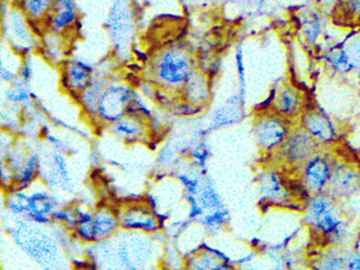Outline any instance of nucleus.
Instances as JSON below:
<instances>
[{
    "mask_svg": "<svg viewBox=\"0 0 360 270\" xmlns=\"http://www.w3.org/2000/svg\"><path fill=\"white\" fill-rule=\"evenodd\" d=\"M155 234L120 229L115 236L89 244L85 255L96 265L106 269H145L162 259L163 248Z\"/></svg>",
    "mask_w": 360,
    "mask_h": 270,
    "instance_id": "f257e3e1",
    "label": "nucleus"
},
{
    "mask_svg": "<svg viewBox=\"0 0 360 270\" xmlns=\"http://www.w3.org/2000/svg\"><path fill=\"white\" fill-rule=\"evenodd\" d=\"M11 217L13 219L6 226V232L33 263L44 269L67 267L63 251L65 249L58 242L51 225H39L24 217Z\"/></svg>",
    "mask_w": 360,
    "mask_h": 270,
    "instance_id": "f03ea898",
    "label": "nucleus"
},
{
    "mask_svg": "<svg viewBox=\"0 0 360 270\" xmlns=\"http://www.w3.org/2000/svg\"><path fill=\"white\" fill-rule=\"evenodd\" d=\"M307 221L311 228L333 242L345 238L347 227L334 196L328 191L313 194L307 208Z\"/></svg>",
    "mask_w": 360,
    "mask_h": 270,
    "instance_id": "7ed1b4c3",
    "label": "nucleus"
},
{
    "mask_svg": "<svg viewBox=\"0 0 360 270\" xmlns=\"http://www.w3.org/2000/svg\"><path fill=\"white\" fill-rule=\"evenodd\" d=\"M153 75L161 86L169 90H182L195 73L193 57L187 51L168 48L155 58Z\"/></svg>",
    "mask_w": 360,
    "mask_h": 270,
    "instance_id": "20e7f679",
    "label": "nucleus"
},
{
    "mask_svg": "<svg viewBox=\"0 0 360 270\" xmlns=\"http://www.w3.org/2000/svg\"><path fill=\"white\" fill-rule=\"evenodd\" d=\"M3 38L22 57L30 56L39 46L30 20L18 6H3Z\"/></svg>",
    "mask_w": 360,
    "mask_h": 270,
    "instance_id": "39448f33",
    "label": "nucleus"
},
{
    "mask_svg": "<svg viewBox=\"0 0 360 270\" xmlns=\"http://www.w3.org/2000/svg\"><path fill=\"white\" fill-rule=\"evenodd\" d=\"M136 94L128 84L108 82L98 101L96 118L105 124H115L127 116L128 107Z\"/></svg>",
    "mask_w": 360,
    "mask_h": 270,
    "instance_id": "423d86ee",
    "label": "nucleus"
},
{
    "mask_svg": "<svg viewBox=\"0 0 360 270\" xmlns=\"http://www.w3.org/2000/svg\"><path fill=\"white\" fill-rule=\"evenodd\" d=\"M41 167L39 179L49 189L58 191H70L72 189V176L66 154L56 151L53 148L39 150Z\"/></svg>",
    "mask_w": 360,
    "mask_h": 270,
    "instance_id": "0eeeda50",
    "label": "nucleus"
},
{
    "mask_svg": "<svg viewBox=\"0 0 360 270\" xmlns=\"http://www.w3.org/2000/svg\"><path fill=\"white\" fill-rule=\"evenodd\" d=\"M292 130L288 126V118L274 111L260 116L255 124L257 143L265 151L279 149Z\"/></svg>",
    "mask_w": 360,
    "mask_h": 270,
    "instance_id": "6e6552de",
    "label": "nucleus"
},
{
    "mask_svg": "<svg viewBox=\"0 0 360 270\" xmlns=\"http://www.w3.org/2000/svg\"><path fill=\"white\" fill-rule=\"evenodd\" d=\"M122 229L155 234L161 231V223L157 212L148 202L125 205L117 211Z\"/></svg>",
    "mask_w": 360,
    "mask_h": 270,
    "instance_id": "1a4fd4ad",
    "label": "nucleus"
},
{
    "mask_svg": "<svg viewBox=\"0 0 360 270\" xmlns=\"http://www.w3.org/2000/svg\"><path fill=\"white\" fill-rule=\"evenodd\" d=\"M320 143L304 129H292L283 145L279 148L282 158L290 166L302 167L317 153Z\"/></svg>",
    "mask_w": 360,
    "mask_h": 270,
    "instance_id": "9d476101",
    "label": "nucleus"
},
{
    "mask_svg": "<svg viewBox=\"0 0 360 270\" xmlns=\"http://www.w3.org/2000/svg\"><path fill=\"white\" fill-rule=\"evenodd\" d=\"M334 165L326 154L317 152L301 167V179L309 193L324 192L330 184Z\"/></svg>",
    "mask_w": 360,
    "mask_h": 270,
    "instance_id": "9b49d317",
    "label": "nucleus"
},
{
    "mask_svg": "<svg viewBox=\"0 0 360 270\" xmlns=\"http://www.w3.org/2000/svg\"><path fill=\"white\" fill-rule=\"evenodd\" d=\"M125 8L124 2L119 0L117 8H113L107 23L109 35L115 44V50L120 53L129 51L134 36V23L128 10L126 12Z\"/></svg>",
    "mask_w": 360,
    "mask_h": 270,
    "instance_id": "f8f14e48",
    "label": "nucleus"
},
{
    "mask_svg": "<svg viewBox=\"0 0 360 270\" xmlns=\"http://www.w3.org/2000/svg\"><path fill=\"white\" fill-rule=\"evenodd\" d=\"M185 267L191 269H229L233 268L229 257L219 249L210 247L206 243L198 245L197 248L186 253Z\"/></svg>",
    "mask_w": 360,
    "mask_h": 270,
    "instance_id": "ddd939ff",
    "label": "nucleus"
},
{
    "mask_svg": "<svg viewBox=\"0 0 360 270\" xmlns=\"http://www.w3.org/2000/svg\"><path fill=\"white\" fill-rule=\"evenodd\" d=\"M94 78V68L82 59H68L63 68V86L79 99V94L89 86Z\"/></svg>",
    "mask_w": 360,
    "mask_h": 270,
    "instance_id": "4468645a",
    "label": "nucleus"
},
{
    "mask_svg": "<svg viewBox=\"0 0 360 270\" xmlns=\"http://www.w3.org/2000/svg\"><path fill=\"white\" fill-rule=\"evenodd\" d=\"M300 127L315 137L320 143H332L336 141L337 128L332 118L321 110L303 111L300 116Z\"/></svg>",
    "mask_w": 360,
    "mask_h": 270,
    "instance_id": "2eb2a0df",
    "label": "nucleus"
},
{
    "mask_svg": "<svg viewBox=\"0 0 360 270\" xmlns=\"http://www.w3.org/2000/svg\"><path fill=\"white\" fill-rule=\"evenodd\" d=\"M79 19V8L75 0H56L46 27L54 33L65 35L77 27Z\"/></svg>",
    "mask_w": 360,
    "mask_h": 270,
    "instance_id": "dca6fc26",
    "label": "nucleus"
},
{
    "mask_svg": "<svg viewBox=\"0 0 360 270\" xmlns=\"http://www.w3.org/2000/svg\"><path fill=\"white\" fill-rule=\"evenodd\" d=\"M328 189L335 198H349L360 190V174L349 167L335 166Z\"/></svg>",
    "mask_w": 360,
    "mask_h": 270,
    "instance_id": "f3484780",
    "label": "nucleus"
},
{
    "mask_svg": "<svg viewBox=\"0 0 360 270\" xmlns=\"http://www.w3.org/2000/svg\"><path fill=\"white\" fill-rule=\"evenodd\" d=\"M145 118L140 115H127L115 124H110V131L115 136L126 143L144 141L147 136Z\"/></svg>",
    "mask_w": 360,
    "mask_h": 270,
    "instance_id": "a211bd4d",
    "label": "nucleus"
},
{
    "mask_svg": "<svg viewBox=\"0 0 360 270\" xmlns=\"http://www.w3.org/2000/svg\"><path fill=\"white\" fill-rule=\"evenodd\" d=\"M34 185L28 189L30 192V209L28 213L51 217L56 209L62 206L60 198L56 194L52 193L51 189H49L43 181H41V186Z\"/></svg>",
    "mask_w": 360,
    "mask_h": 270,
    "instance_id": "6ab92c4d",
    "label": "nucleus"
},
{
    "mask_svg": "<svg viewBox=\"0 0 360 270\" xmlns=\"http://www.w3.org/2000/svg\"><path fill=\"white\" fill-rule=\"evenodd\" d=\"M274 112L288 120L301 116L303 113L300 93L290 86L281 89L274 98Z\"/></svg>",
    "mask_w": 360,
    "mask_h": 270,
    "instance_id": "aec40b11",
    "label": "nucleus"
},
{
    "mask_svg": "<svg viewBox=\"0 0 360 270\" xmlns=\"http://www.w3.org/2000/svg\"><path fill=\"white\" fill-rule=\"evenodd\" d=\"M120 229H121V224H120L117 212H113L109 209L94 211V219L92 221L94 243L111 238Z\"/></svg>",
    "mask_w": 360,
    "mask_h": 270,
    "instance_id": "412c9836",
    "label": "nucleus"
},
{
    "mask_svg": "<svg viewBox=\"0 0 360 270\" xmlns=\"http://www.w3.org/2000/svg\"><path fill=\"white\" fill-rule=\"evenodd\" d=\"M260 192L269 204H288L290 193L276 172H265L260 179Z\"/></svg>",
    "mask_w": 360,
    "mask_h": 270,
    "instance_id": "4be33fe9",
    "label": "nucleus"
},
{
    "mask_svg": "<svg viewBox=\"0 0 360 270\" xmlns=\"http://www.w3.org/2000/svg\"><path fill=\"white\" fill-rule=\"evenodd\" d=\"M108 80L103 76H94V80L85 91L79 94V101L84 111L89 117L96 118L98 101L102 96L103 91L106 88Z\"/></svg>",
    "mask_w": 360,
    "mask_h": 270,
    "instance_id": "5701e85b",
    "label": "nucleus"
},
{
    "mask_svg": "<svg viewBox=\"0 0 360 270\" xmlns=\"http://www.w3.org/2000/svg\"><path fill=\"white\" fill-rule=\"evenodd\" d=\"M56 0H18L16 6L22 11L31 25L44 23L46 27Z\"/></svg>",
    "mask_w": 360,
    "mask_h": 270,
    "instance_id": "b1692460",
    "label": "nucleus"
},
{
    "mask_svg": "<svg viewBox=\"0 0 360 270\" xmlns=\"http://www.w3.org/2000/svg\"><path fill=\"white\" fill-rule=\"evenodd\" d=\"M182 91L185 99L191 103H195V105L206 103L210 98L207 80L205 76L198 73L197 71L183 86Z\"/></svg>",
    "mask_w": 360,
    "mask_h": 270,
    "instance_id": "393cba45",
    "label": "nucleus"
},
{
    "mask_svg": "<svg viewBox=\"0 0 360 270\" xmlns=\"http://www.w3.org/2000/svg\"><path fill=\"white\" fill-rule=\"evenodd\" d=\"M237 105V97L233 96L229 101H227L225 105L214 110L212 113L210 114V126L207 127L208 130L212 131L214 129L222 128V127L235 124L239 118Z\"/></svg>",
    "mask_w": 360,
    "mask_h": 270,
    "instance_id": "a878e982",
    "label": "nucleus"
},
{
    "mask_svg": "<svg viewBox=\"0 0 360 270\" xmlns=\"http://www.w3.org/2000/svg\"><path fill=\"white\" fill-rule=\"evenodd\" d=\"M5 208L10 217H24L30 209L29 190L13 189L8 192Z\"/></svg>",
    "mask_w": 360,
    "mask_h": 270,
    "instance_id": "bb28decb",
    "label": "nucleus"
},
{
    "mask_svg": "<svg viewBox=\"0 0 360 270\" xmlns=\"http://www.w3.org/2000/svg\"><path fill=\"white\" fill-rule=\"evenodd\" d=\"M198 202L201 205L202 208L208 211L216 210V209L225 208L223 204L222 198L219 194L218 190L214 187L212 179L208 175H205L202 183L201 189L197 195Z\"/></svg>",
    "mask_w": 360,
    "mask_h": 270,
    "instance_id": "cd10ccee",
    "label": "nucleus"
},
{
    "mask_svg": "<svg viewBox=\"0 0 360 270\" xmlns=\"http://www.w3.org/2000/svg\"><path fill=\"white\" fill-rule=\"evenodd\" d=\"M31 91H32V89H31L30 84L20 78L13 84H8L6 90L4 91V97H5L8 103L22 105V107L29 101H32Z\"/></svg>",
    "mask_w": 360,
    "mask_h": 270,
    "instance_id": "c85d7f7f",
    "label": "nucleus"
},
{
    "mask_svg": "<svg viewBox=\"0 0 360 270\" xmlns=\"http://www.w3.org/2000/svg\"><path fill=\"white\" fill-rule=\"evenodd\" d=\"M229 221V210L225 208L216 209L208 211L199 221L200 225L210 234H216L220 232L226 226Z\"/></svg>",
    "mask_w": 360,
    "mask_h": 270,
    "instance_id": "c756f323",
    "label": "nucleus"
},
{
    "mask_svg": "<svg viewBox=\"0 0 360 270\" xmlns=\"http://www.w3.org/2000/svg\"><path fill=\"white\" fill-rule=\"evenodd\" d=\"M63 36H64L63 34L50 31L49 35L44 38V44L41 42V46H43L47 60H50L51 63L62 61L65 53Z\"/></svg>",
    "mask_w": 360,
    "mask_h": 270,
    "instance_id": "7c9ffc66",
    "label": "nucleus"
},
{
    "mask_svg": "<svg viewBox=\"0 0 360 270\" xmlns=\"http://www.w3.org/2000/svg\"><path fill=\"white\" fill-rule=\"evenodd\" d=\"M51 217L56 223L62 224L72 231L77 223V207L62 205L56 209Z\"/></svg>",
    "mask_w": 360,
    "mask_h": 270,
    "instance_id": "2f4dec72",
    "label": "nucleus"
},
{
    "mask_svg": "<svg viewBox=\"0 0 360 270\" xmlns=\"http://www.w3.org/2000/svg\"><path fill=\"white\" fill-rule=\"evenodd\" d=\"M210 155H212V151H210V146L205 143L204 139H201L199 143H195L188 153L193 166L199 169L205 168Z\"/></svg>",
    "mask_w": 360,
    "mask_h": 270,
    "instance_id": "473e14b6",
    "label": "nucleus"
},
{
    "mask_svg": "<svg viewBox=\"0 0 360 270\" xmlns=\"http://www.w3.org/2000/svg\"><path fill=\"white\" fill-rule=\"evenodd\" d=\"M319 263L321 264V268H326V269L349 268V255L345 257L342 253L328 252Z\"/></svg>",
    "mask_w": 360,
    "mask_h": 270,
    "instance_id": "72a5a7b5",
    "label": "nucleus"
},
{
    "mask_svg": "<svg viewBox=\"0 0 360 270\" xmlns=\"http://www.w3.org/2000/svg\"><path fill=\"white\" fill-rule=\"evenodd\" d=\"M193 223V221L187 217V219H180V221H174L169 226H166L165 231L167 232L168 238H178L181 234L186 231L187 228Z\"/></svg>",
    "mask_w": 360,
    "mask_h": 270,
    "instance_id": "f704fd0d",
    "label": "nucleus"
},
{
    "mask_svg": "<svg viewBox=\"0 0 360 270\" xmlns=\"http://www.w3.org/2000/svg\"><path fill=\"white\" fill-rule=\"evenodd\" d=\"M352 67L360 69V42H354L347 51Z\"/></svg>",
    "mask_w": 360,
    "mask_h": 270,
    "instance_id": "c9c22d12",
    "label": "nucleus"
},
{
    "mask_svg": "<svg viewBox=\"0 0 360 270\" xmlns=\"http://www.w3.org/2000/svg\"><path fill=\"white\" fill-rule=\"evenodd\" d=\"M349 268L360 269V252L352 253L349 255Z\"/></svg>",
    "mask_w": 360,
    "mask_h": 270,
    "instance_id": "e433bc0d",
    "label": "nucleus"
}]
</instances>
